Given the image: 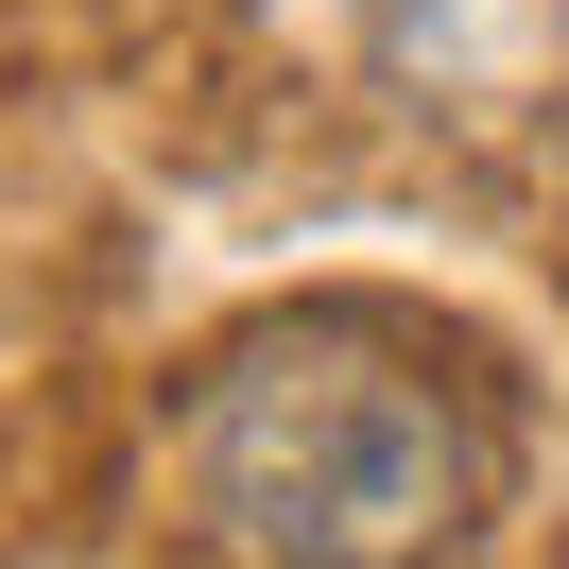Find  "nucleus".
<instances>
[{
  "label": "nucleus",
  "instance_id": "nucleus-1",
  "mask_svg": "<svg viewBox=\"0 0 569 569\" xmlns=\"http://www.w3.org/2000/svg\"><path fill=\"white\" fill-rule=\"evenodd\" d=\"M190 483L259 569H431L466 535L483 449L449 380L397 362L380 328H259L190 415Z\"/></svg>",
  "mask_w": 569,
  "mask_h": 569
}]
</instances>
